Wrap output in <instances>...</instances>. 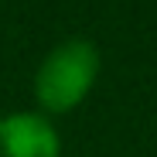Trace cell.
I'll use <instances>...</instances> for the list:
<instances>
[{
	"label": "cell",
	"mask_w": 157,
	"mask_h": 157,
	"mask_svg": "<svg viewBox=\"0 0 157 157\" xmlns=\"http://www.w3.org/2000/svg\"><path fill=\"white\" fill-rule=\"evenodd\" d=\"M96 75H99V48L86 38L62 41L44 55L34 75V96L48 113H68L89 96Z\"/></svg>",
	"instance_id": "6da1fadb"
},
{
	"label": "cell",
	"mask_w": 157,
	"mask_h": 157,
	"mask_svg": "<svg viewBox=\"0 0 157 157\" xmlns=\"http://www.w3.org/2000/svg\"><path fill=\"white\" fill-rule=\"evenodd\" d=\"M0 157H58V133L38 113L0 120Z\"/></svg>",
	"instance_id": "7a4b0ae2"
}]
</instances>
